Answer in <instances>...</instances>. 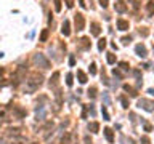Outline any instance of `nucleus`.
Returning <instances> with one entry per match:
<instances>
[{"mask_svg": "<svg viewBox=\"0 0 154 144\" xmlns=\"http://www.w3.org/2000/svg\"><path fill=\"white\" fill-rule=\"evenodd\" d=\"M74 26H76V31H84L85 29V18L82 13H77L74 16Z\"/></svg>", "mask_w": 154, "mask_h": 144, "instance_id": "obj_4", "label": "nucleus"}, {"mask_svg": "<svg viewBox=\"0 0 154 144\" xmlns=\"http://www.w3.org/2000/svg\"><path fill=\"white\" fill-rule=\"evenodd\" d=\"M85 144H92V141H90V138H88V136L85 138Z\"/></svg>", "mask_w": 154, "mask_h": 144, "instance_id": "obj_39", "label": "nucleus"}, {"mask_svg": "<svg viewBox=\"0 0 154 144\" xmlns=\"http://www.w3.org/2000/svg\"><path fill=\"white\" fill-rule=\"evenodd\" d=\"M151 130H153V127H151L149 123H146L145 125V131H151Z\"/></svg>", "mask_w": 154, "mask_h": 144, "instance_id": "obj_37", "label": "nucleus"}, {"mask_svg": "<svg viewBox=\"0 0 154 144\" xmlns=\"http://www.w3.org/2000/svg\"><path fill=\"white\" fill-rule=\"evenodd\" d=\"M121 103H122V107H124V109L129 107V101H127L125 96H121Z\"/></svg>", "mask_w": 154, "mask_h": 144, "instance_id": "obj_24", "label": "nucleus"}, {"mask_svg": "<svg viewBox=\"0 0 154 144\" xmlns=\"http://www.w3.org/2000/svg\"><path fill=\"white\" fill-rule=\"evenodd\" d=\"M148 34H149V31H148L146 27H143V31L140 29V35H143V37H148Z\"/></svg>", "mask_w": 154, "mask_h": 144, "instance_id": "obj_31", "label": "nucleus"}, {"mask_svg": "<svg viewBox=\"0 0 154 144\" xmlns=\"http://www.w3.org/2000/svg\"><path fill=\"white\" fill-rule=\"evenodd\" d=\"M88 130L92 133H98V131H100V123H98V122H90V123H88Z\"/></svg>", "mask_w": 154, "mask_h": 144, "instance_id": "obj_15", "label": "nucleus"}, {"mask_svg": "<svg viewBox=\"0 0 154 144\" xmlns=\"http://www.w3.org/2000/svg\"><path fill=\"white\" fill-rule=\"evenodd\" d=\"M98 2H100V5H101L103 8H106V7H108V2H109V0H98Z\"/></svg>", "mask_w": 154, "mask_h": 144, "instance_id": "obj_34", "label": "nucleus"}, {"mask_svg": "<svg viewBox=\"0 0 154 144\" xmlns=\"http://www.w3.org/2000/svg\"><path fill=\"white\" fill-rule=\"evenodd\" d=\"M32 63L40 69H50V61L47 59L45 55H42V53H35V55L32 56Z\"/></svg>", "mask_w": 154, "mask_h": 144, "instance_id": "obj_2", "label": "nucleus"}, {"mask_svg": "<svg viewBox=\"0 0 154 144\" xmlns=\"http://www.w3.org/2000/svg\"><path fill=\"white\" fill-rule=\"evenodd\" d=\"M122 42H124L125 45L130 43V42H132V37H130V35H129V37H124V39H122Z\"/></svg>", "mask_w": 154, "mask_h": 144, "instance_id": "obj_36", "label": "nucleus"}, {"mask_svg": "<svg viewBox=\"0 0 154 144\" xmlns=\"http://www.w3.org/2000/svg\"><path fill=\"white\" fill-rule=\"evenodd\" d=\"M58 79H60V72H53V75H52V79H50V82H48V83H50V88H55V87H56V85H58Z\"/></svg>", "mask_w": 154, "mask_h": 144, "instance_id": "obj_11", "label": "nucleus"}, {"mask_svg": "<svg viewBox=\"0 0 154 144\" xmlns=\"http://www.w3.org/2000/svg\"><path fill=\"white\" fill-rule=\"evenodd\" d=\"M13 114H15V117L16 119H24L26 115H27V112L24 111V109H21V107H13Z\"/></svg>", "mask_w": 154, "mask_h": 144, "instance_id": "obj_8", "label": "nucleus"}, {"mask_svg": "<svg viewBox=\"0 0 154 144\" xmlns=\"http://www.w3.org/2000/svg\"><path fill=\"white\" fill-rule=\"evenodd\" d=\"M55 3V11H61V0H53Z\"/></svg>", "mask_w": 154, "mask_h": 144, "instance_id": "obj_25", "label": "nucleus"}, {"mask_svg": "<svg viewBox=\"0 0 154 144\" xmlns=\"http://www.w3.org/2000/svg\"><path fill=\"white\" fill-rule=\"evenodd\" d=\"M138 107H140V109H145L146 112H154V103L151 99L141 98V99H138Z\"/></svg>", "mask_w": 154, "mask_h": 144, "instance_id": "obj_3", "label": "nucleus"}, {"mask_svg": "<svg viewBox=\"0 0 154 144\" xmlns=\"http://www.w3.org/2000/svg\"><path fill=\"white\" fill-rule=\"evenodd\" d=\"M79 45H80L82 50H88L90 48V39L88 37H82V39L79 40Z\"/></svg>", "mask_w": 154, "mask_h": 144, "instance_id": "obj_12", "label": "nucleus"}, {"mask_svg": "<svg viewBox=\"0 0 154 144\" xmlns=\"http://www.w3.org/2000/svg\"><path fill=\"white\" fill-rule=\"evenodd\" d=\"M146 8H148V15H149V16L154 15V2H149Z\"/></svg>", "mask_w": 154, "mask_h": 144, "instance_id": "obj_23", "label": "nucleus"}, {"mask_svg": "<svg viewBox=\"0 0 154 144\" xmlns=\"http://www.w3.org/2000/svg\"><path fill=\"white\" fill-rule=\"evenodd\" d=\"M103 131H104L106 139L109 141V143H114V133H112V130H111V128H104Z\"/></svg>", "mask_w": 154, "mask_h": 144, "instance_id": "obj_14", "label": "nucleus"}, {"mask_svg": "<svg viewBox=\"0 0 154 144\" xmlns=\"http://www.w3.org/2000/svg\"><path fill=\"white\" fill-rule=\"evenodd\" d=\"M149 93H151V95H154V90H153V88H151V90H149Z\"/></svg>", "mask_w": 154, "mask_h": 144, "instance_id": "obj_40", "label": "nucleus"}, {"mask_svg": "<svg viewBox=\"0 0 154 144\" xmlns=\"http://www.w3.org/2000/svg\"><path fill=\"white\" fill-rule=\"evenodd\" d=\"M108 64H116V56L112 55V53H108Z\"/></svg>", "mask_w": 154, "mask_h": 144, "instance_id": "obj_22", "label": "nucleus"}, {"mask_svg": "<svg viewBox=\"0 0 154 144\" xmlns=\"http://www.w3.org/2000/svg\"><path fill=\"white\" fill-rule=\"evenodd\" d=\"M66 7H68V8H72L74 7V0H66Z\"/></svg>", "mask_w": 154, "mask_h": 144, "instance_id": "obj_35", "label": "nucleus"}, {"mask_svg": "<svg viewBox=\"0 0 154 144\" xmlns=\"http://www.w3.org/2000/svg\"><path fill=\"white\" fill-rule=\"evenodd\" d=\"M135 51H137V55L140 56V58H146V55H148V51H146V47L143 43H138L137 47H135Z\"/></svg>", "mask_w": 154, "mask_h": 144, "instance_id": "obj_6", "label": "nucleus"}, {"mask_svg": "<svg viewBox=\"0 0 154 144\" xmlns=\"http://www.w3.org/2000/svg\"><path fill=\"white\" fill-rule=\"evenodd\" d=\"M2 74H3V69H0V75H2Z\"/></svg>", "mask_w": 154, "mask_h": 144, "instance_id": "obj_41", "label": "nucleus"}, {"mask_svg": "<svg viewBox=\"0 0 154 144\" xmlns=\"http://www.w3.org/2000/svg\"><path fill=\"white\" fill-rule=\"evenodd\" d=\"M42 83H44V75L39 74V72H32V74H29V77L26 79V91L27 93L37 91Z\"/></svg>", "mask_w": 154, "mask_h": 144, "instance_id": "obj_1", "label": "nucleus"}, {"mask_svg": "<svg viewBox=\"0 0 154 144\" xmlns=\"http://www.w3.org/2000/svg\"><path fill=\"white\" fill-rule=\"evenodd\" d=\"M124 90H125V91H129L132 96H137V90H135V88H132L130 85H124Z\"/></svg>", "mask_w": 154, "mask_h": 144, "instance_id": "obj_20", "label": "nucleus"}, {"mask_svg": "<svg viewBox=\"0 0 154 144\" xmlns=\"http://www.w3.org/2000/svg\"><path fill=\"white\" fill-rule=\"evenodd\" d=\"M87 95H88L90 99H93L95 96H96V88H95V87H90V88H88V91H87Z\"/></svg>", "mask_w": 154, "mask_h": 144, "instance_id": "obj_18", "label": "nucleus"}, {"mask_svg": "<svg viewBox=\"0 0 154 144\" xmlns=\"http://www.w3.org/2000/svg\"><path fill=\"white\" fill-rule=\"evenodd\" d=\"M119 66H121V69H124V71H129V64H127L125 61H122V63H119Z\"/></svg>", "mask_w": 154, "mask_h": 144, "instance_id": "obj_30", "label": "nucleus"}, {"mask_svg": "<svg viewBox=\"0 0 154 144\" xmlns=\"http://www.w3.org/2000/svg\"><path fill=\"white\" fill-rule=\"evenodd\" d=\"M74 77H72V74H71V72H69V74H66V85H68V87H72V83H74Z\"/></svg>", "mask_w": 154, "mask_h": 144, "instance_id": "obj_19", "label": "nucleus"}, {"mask_svg": "<svg viewBox=\"0 0 154 144\" xmlns=\"http://www.w3.org/2000/svg\"><path fill=\"white\" fill-rule=\"evenodd\" d=\"M77 80H79L80 83H87L88 77H87V74L84 71H80V69H79V71H77Z\"/></svg>", "mask_w": 154, "mask_h": 144, "instance_id": "obj_13", "label": "nucleus"}, {"mask_svg": "<svg viewBox=\"0 0 154 144\" xmlns=\"http://www.w3.org/2000/svg\"><path fill=\"white\" fill-rule=\"evenodd\" d=\"M114 10L117 13H125L127 11V5L124 0H116V3H114Z\"/></svg>", "mask_w": 154, "mask_h": 144, "instance_id": "obj_5", "label": "nucleus"}, {"mask_svg": "<svg viewBox=\"0 0 154 144\" xmlns=\"http://www.w3.org/2000/svg\"><path fill=\"white\" fill-rule=\"evenodd\" d=\"M61 32H63V35H64V37L71 35V24H69L68 19L63 21V26H61Z\"/></svg>", "mask_w": 154, "mask_h": 144, "instance_id": "obj_7", "label": "nucleus"}, {"mask_svg": "<svg viewBox=\"0 0 154 144\" xmlns=\"http://www.w3.org/2000/svg\"><path fill=\"white\" fill-rule=\"evenodd\" d=\"M48 35H50V31H48V29H44V31L40 32L39 42H47V40H48Z\"/></svg>", "mask_w": 154, "mask_h": 144, "instance_id": "obj_16", "label": "nucleus"}, {"mask_svg": "<svg viewBox=\"0 0 154 144\" xmlns=\"http://www.w3.org/2000/svg\"><path fill=\"white\" fill-rule=\"evenodd\" d=\"M74 64H76V56L71 55V56H69V66H71V67H74Z\"/></svg>", "mask_w": 154, "mask_h": 144, "instance_id": "obj_29", "label": "nucleus"}, {"mask_svg": "<svg viewBox=\"0 0 154 144\" xmlns=\"http://www.w3.org/2000/svg\"><path fill=\"white\" fill-rule=\"evenodd\" d=\"M101 114H103V117H104V120H109V114H108V111H106V106L101 107Z\"/></svg>", "mask_w": 154, "mask_h": 144, "instance_id": "obj_26", "label": "nucleus"}, {"mask_svg": "<svg viewBox=\"0 0 154 144\" xmlns=\"http://www.w3.org/2000/svg\"><path fill=\"white\" fill-rule=\"evenodd\" d=\"M112 74H114V77H117V79H122V74L117 71V69H114V71H112Z\"/></svg>", "mask_w": 154, "mask_h": 144, "instance_id": "obj_33", "label": "nucleus"}, {"mask_svg": "<svg viewBox=\"0 0 154 144\" xmlns=\"http://www.w3.org/2000/svg\"><path fill=\"white\" fill-rule=\"evenodd\" d=\"M79 5H80L82 8H85V3H84V0H79Z\"/></svg>", "mask_w": 154, "mask_h": 144, "instance_id": "obj_38", "label": "nucleus"}, {"mask_svg": "<svg viewBox=\"0 0 154 144\" xmlns=\"http://www.w3.org/2000/svg\"><path fill=\"white\" fill-rule=\"evenodd\" d=\"M140 144H151V141H149V138H148V136H141Z\"/></svg>", "mask_w": 154, "mask_h": 144, "instance_id": "obj_28", "label": "nucleus"}, {"mask_svg": "<svg viewBox=\"0 0 154 144\" xmlns=\"http://www.w3.org/2000/svg\"><path fill=\"white\" fill-rule=\"evenodd\" d=\"M133 75H135V77H137V79H138V80H141V72L138 71V69H135V71H133Z\"/></svg>", "mask_w": 154, "mask_h": 144, "instance_id": "obj_32", "label": "nucleus"}, {"mask_svg": "<svg viewBox=\"0 0 154 144\" xmlns=\"http://www.w3.org/2000/svg\"><path fill=\"white\" fill-rule=\"evenodd\" d=\"M129 27H130L129 21H125V19H122V18H119V19H117V29H119V31H127Z\"/></svg>", "mask_w": 154, "mask_h": 144, "instance_id": "obj_9", "label": "nucleus"}, {"mask_svg": "<svg viewBox=\"0 0 154 144\" xmlns=\"http://www.w3.org/2000/svg\"><path fill=\"white\" fill-rule=\"evenodd\" d=\"M60 144H71V133H66V135L61 138Z\"/></svg>", "mask_w": 154, "mask_h": 144, "instance_id": "obj_17", "label": "nucleus"}, {"mask_svg": "<svg viewBox=\"0 0 154 144\" xmlns=\"http://www.w3.org/2000/svg\"><path fill=\"white\" fill-rule=\"evenodd\" d=\"M90 29H92V35H95V37H98L100 32H101V26L98 23H92L90 24Z\"/></svg>", "mask_w": 154, "mask_h": 144, "instance_id": "obj_10", "label": "nucleus"}, {"mask_svg": "<svg viewBox=\"0 0 154 144\" xmlns=\"http://www.w3.org/2000/svg\"><path fill=\"white\" fill-rule=\"evenodd\" d=\"M90 74H92V75H95V74H96V64H95V63L90 64Z\"/></svg>", "mask_w": 154, "mask_h": 144, "instance_id": "obj_27", "label": "nucleus"}, {"mask_svg": "<svg viewBox=\"0 0 154 144\" xmlns=\"http://www.w3.org/2000/svg\"><path fill=\"white\" fill-rule=\"evenodd\" d=\"M104 48H106V39H100V42H98V50L103 51Z\"/></svg>", "mask_w": 154, "mask_h": 144, "instance_id": "obj_21", "label": "nucleus"}]
</instances>
